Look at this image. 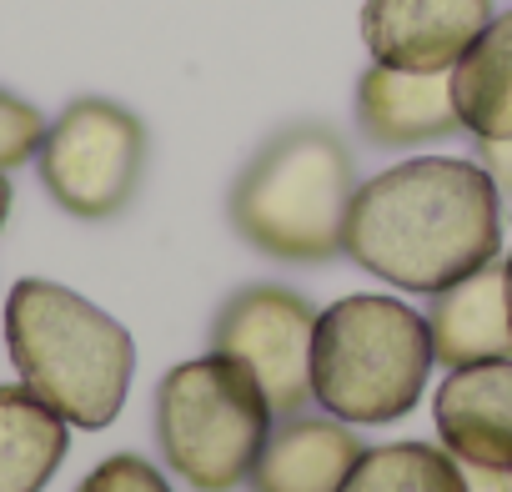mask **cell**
Instances as JSON below:
<instances>
[{
    "label": "cell",
    "mask_w": 512,
    "mask_h": 492,
    "mask_svg": "<svg viewBox=\"0 0 512 492\" xmlns=\"http://www.w3.org/2000/svg\"><path fill=\"white\" fill-rule=\"evenodd\" d=\"M502 246V191L482 161L417 156L357 186L342 252L402 287L437 297L487 267Z\"/></svg>",
    "instance_id": "1"
},
{
    "label": "cell",
    "mask_w": 512,
    "mask_h": 492,
    "mask_svg": "<svg viewBox=\"0 0 512 492\" xmlns=\"http://www.w3.org/2000/svg\"><path fill=\"white\" fill-rule=\"evenodd\" d=\"M6 347L21 382L71 427L116 422L136 372V342L116 317L61 282L26 277L6 302Z\"/></svg>",
    "instance_id": "2"
},
{
    "label": "cell",
    "mask_w": 512,
    "mask_h": 492,
    "mask_svg": "<svg viewBox=\"0 0 512 492\" xmlns=\"http://www.w3.org/2000/svg\"><path fill=\"white\" fill-rule=\"evenodd\" d=\"M357 196V161L332 126H287L251 156L231 186V226L277 262L317 267L342 257V226Z\"/></svg>",
    "instance_id": "3"
},
{
    "label": "cell",
    "mask_w": 512,
    "mask_h": 492,
    "mask_svg": "<svg viewBox=\"0 0 512 492\" xmlns=\"http://www.w3.org/2000/svg\"><path fill=\"white\" fill-rule=\"evenodd\" d=\"M432 362L427 317L397 297L357 292L317 312L312 397L352 427H387L407 417L427 392Z\"/></svg>",
    "instance_id": "4"
},
{
    "label": "cell",
    "mask_w": 512,
    "mask_h": 492,
    "mask_svg": "<svg viewBox=\"0 0 512 492\" xmlns=\"http://www.w3.org/2000/svg\"><path fill=\"white\" fill-rule=\"evenodd\" d=\"M272 432L267 392L251 367L211 352L181 362L156 387V442L166 467L196 492H231L246 482Z\"/></svg>",
    "instance_id": "5"
},
{
    "label": "cell",
    "mask_w": 512,
    "mask_h": 492,
    "mask_svg": "<svg viewBox=\"0 0 512 492\" xmlns=\"http://www.w3.org/2000/svg\"><path fill=\"white\" fill-rule=\"evenodd\" d=\"M146 156H151L146 126L126 106L81 96L46 126L36 166L41 186L61 211L81 221H111L131 206L146 176Z\"/></svg>",
    "instance_id": "6"
},
{
    "label": "cell",
    "mask_w": 512,
    "mask_h": 492,
    "mask_svg": "<svg viewBox=\"0 0 512 492\" xmlns=\"http://www.w3.org/2000/svg\"><path fill=\"white\" fill-rule=\"evenodd\" d=\"M312 332L317 312L307 297H297L292 287L256 282L216 312L211 352H226L251 367L272 417H297L312 402Z\"/></svg>",
    "instance_id": "7"
},
{
    "label": "cell",
    "mask_w": 512,
    "mask_h": 492,
    "mask_svg": "<svg viewBox=\"0 0 512 492\" xmlns=\"http://www.w3.org/2000/svg\"><path fill=\"white\" fill-rule=\"evenodd\" d=\"M492 0H367L362 41L377 66L452 71L457 56L487 31Z\"/></svg>",
    "instance_id": "8"
},
{
    "label": "cell",
    "mask_w": 512,
    "mask_h": 492,
    "mask_svg": "<svg viewBox=\"0 0 512 492\" xmlns=\"http://www.w3.org/2000/svg\"><path fill=\"white\" fill-rule=\"evenodd\" d=\"M357 126L387 151L457 136L462 121L452 101V71H397L372 61L357 81Z\"/></svg>",
    "instance_id": "9"
},
{
    "label": "cell",
    "mask_w": 512,
    "mask_h": 492,
    "mask_svg": "<svg viewBox=\"0 0 512 492\" xmlns=\"http://www.w3.org/2000/svg\"><path fill=\"white\" fill-rule=\"evenodd\" d=\"M432 417L457 462L512 467V357L452 367L432 397Z\"/></svg>",
    "instance_id": "10"
},
{
    "label": "cell",
    "mask_w": 512,
    "mask_h": 492,
    "mask_svg": "<svg viewBox=\"0 0 512 492\" xmlns=\"http://www.w3.org/2000/svg\"><path fill=\"white\" fill-rule=\"evenodd\" d=\"M357 457H362V442H357L352 422L297 412L267 432L246 482H251V492H342Z\"/></svg>",
    "instance_id": "11"
},
{
    "label": "cell",
    "mask_w": 512,
    "mask_h": 492,
    "mask_svg": "<svg viewBox=\"0 0 512 492\" xmlns=\"http://www.w3.org/2000/svg\"><path fill=\"white\" fill-rule=\"evenodd\" d=\"M432 357L442 367H472V362H507L512 357V317L502 297V257L477 267L472 277L452 282L432 297L427 312Z\"/></svg>",
    "instance_id": "12"
},
{
    "label": "cell",
    "mask_w": 512,
    "mask_h": 492,
    "mask_svg": "<svg viewBox=\"0 0 512 492\" xmlns=\"http://www.w3.org/2000/svg\"><path fill=\"white\" fill-rule=\"evenodd\" d=\"M71 422L26 382L0 387V492H41L66 462Z\"/></svg>",
    "instance_id": "13"
},
{
    "label": "cell",
    "mask_w": 512,
    "mask_h": 492,
    "mask_svg": "<svg viewBox=\"0 0 512 492\" xmlns=\"http://www.w3.org/2000/svg\"><path fill=\"white\" fill-rule=\"evenodd\" d=\"M452 101L472 141L512 136V11L492 16L487 31L452 66Z\"/></svg>",
    "instance_id": "14"
},
{
    "label": "cell",
    "mask_w": 512,
    "mask_h": 492,
    "mask_svg": "<svg viewBox=\"0 0 512 492\" xmlns=\"http://www.w3.org/2000/svg\"><path fill=\"white\" fill-rule=\"evenodd\" d=\"M342 492H467L462 462L432 442H392L362 447Z\"/></svg>",
    "instance_id": "15"
},
{
    "label": "cell",
    "mask_w": 512,
    "mask_h": 492,
    "mask_svg": "<svg viewBox=\"0 0 512 492\" xmlns=\"http://www.w3.org/2000/svg\"><path fill=\"white\" fill-rule=\"evenodd\" d=\"M41 141H46V116L31 101L0 91V171H16V166L36 161Z\"/></svg>",
    "instance_id": "16"
},
{
    "label": "cell",
    "mask_w": 512,
    "mask_h": 492,
    "mask_svg": "<svg viewBox=\"0 0 512 492\" xmlns=\"http://www.w3.org/2000/svg\"><path fill=\"white\" fill-rule=\"evenodd\" d=\"M76 492H171V482H166V472H156L146 457L116 452V457H106L96 472H86V482H81Z\"/></svg>",
    "instance_id": "17"
},
{
    "label": "cell",
    "mask_w": 512,
    "mask_h": 492,
    "mask_svg": "<svg viewBox=\"0 0 512 492\" xmlns=\"http://www.w3.org/2000/svg\"><path fill=\"white\" fill-rule=\"evenodd\" d=\"M477 161L487 166V176L497 181V191L512 196V136L507 141H477Z\"/></svg>",
    "instance_id": "18"
},
{
    "label": "cell",
    "mask_w": 512,
    "mask_h": 492,
    "mask_svg": "<svg viewBox=\"0 0 512 492\" xmlns=\"http://www.w3.org/2000/svg\"><path fill=\"white\" fill-rule=\"evenodd\" d=\"M462 482H467V492H512V467H477V462H462Z\"/></svg>",
    "instance_id": "19"
},
{
    "label": "cell",
    "mask_w": 512,
    "mask_h": 492,
    "mask_svg": "<svg viewBox=\"0 0 512 492\" xmlns=\"http://www.w3.org/2000/svg\"><path fill=\"white\" fill-rule=\"evenodd\" d=\"M502 297H507V317H512V252L502 257Z\"/></svg>",
    "instance_id": "20"
},
{
    "label": "cell",
    "mask_w": 512,
    "mask_h": 492,
    "mask_svg": "<svg viewBox=\"0 0 512 492\" xmlns=\"http://www.w3.org/2000/svg\"><path fill=\"white\" fill-rule=\"evenodd\" d=\"M6 216H11V181L0 171V226H6Z\"/></svg>",
    "instance_id": "21"
}]
</instances>
